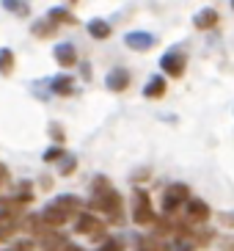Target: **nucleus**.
Segmentation results:
<instances>
[{"mask_svg": "<svg viewBox=\"0 0 234 251\" xmlns=\"http://www.w3.org/2000/svg\"><path fill=\"white\" fill-rule=\"evenodd\" d=\"M50 133H52V138L64 141V133H61V127H58V125H50Z\"/></svg>", "mask_w": 234, "mask_h": 251, "instance_id": "b1692460", "label": "nucleus"}, {"mask_svg": "<svg viewBox=\"0 0 234 251\" xmlns=\"http://www.w3.org/2000/svg\"><path fill=\"white\" fill-rule=\"evenodd\" d=\"M61 157H64V149H61V147H50L47 152H44V160H47V163L61 160Z\"/></svg>", "mask_w": 234, "mask_h": 251, "instance_id": "412c9836", "label": "nucleus"}, {"mask_svg": "<svg viewBox=\"0 0 234 251\" xmlns=\"http://www.w3.org/2000/svg\"><path fill=\"white\" fill-rule=\"evenodd\" d=\"M232 8H234V0H232Z\"/></svg>", "mask_w": 234, "mask_h": 251, "instance_id": "a878e982", "label": "nucleus"}, {"mask_svg": "<svg viewBox=\"0 0 234 251\" xmlns=\"http://www.w3.org/2000/svg\"><path fill=\"white\" fill-rule=\"evenodd\" d=\"M14 72V52L8 47H0V75H11Z\"/></svg>", "mask_w": 234, "mask_h": 251, "instance_id": "f3484780", "label": "nucleus"}, {"mask_svg": "<svg viewBox=\"0 0 234 251\" xmlns=\"http://www.w3.org/2000/svg\"><path fill=\"white\" fill-rule=\"evenodd\" d=\"M99 251H121V246H118L116 240H105L102 249H99Z\"/></svg>", "mask_w": 234, "mask_h": 251, "instance_id": "5701e85b", "label": "nucleus"}, {"mask_svg": "<svg viewBox=\"0 0 234 251\" xmlns=\"http://www.w3.org/2000/svg\"><path fill=\"white\" fill-rule=\"evenodd\" d=\"M52 55H55V61H58L61 67H74V64H77V52H74V47L69 45V42H64V45H55Z\"/></svg>", "mask_w": 234, "mask_h": 251, "instance_id": "1a4fd4ad", "label": "nucleus"}, {"mask_svg": "<svg viewBox=\"0 0 234 251\" xmlns=\"http://www.w3.org/2000/svg\"><path fill=\"white\" fill-rule=\"evenodd\" d=\"M154 210H152V201H149L146 193H135L132 196V221L140 224V226H146V224H154Z\"/></svg>", "mask_w": 234, "mask_h": 251, "instance_id": "f03ea898", "label": "nucleus"}, {"mask_svg": "<svg viewBox=\"0 0 234 251\" xmlns=\"http://www.w3.org/2000/svg\"><path fill=\"white\" fill-rule=\"evenodd\" d=\"M47 20H50V23H74V17L69 14L66 8H61V6L50 8V14H47Z\"/></svg>", "mask_w": 234, "mask_h": 251, "instance_id": "6ab92c4d", "label": "nucleus"}, {"mask_svg": "<svg viewBox=\"0 0 234 251\" xmlns=\"http://www.w3.org/2000/svg\"><path fill=\"white\" fill-rule=\"evenodd\" d=\"M91 188H94L91 207H94V210H99V213H105V215H110V218L116 221L118 215H121V193H118L105 177H96Z\"/></svg>", "mask_w": 234, "mask_h": 251, "instance_id": "f257e3e1", "label": "nucleus"}, {"mask_svg": "<svg viewBox=\"0 0 234 251\" xmlns=\"http://www.w3.org/2000/svg\"><path fill=\"white\" fill-rule=\"evenodd\" d=\"M185 213H187V218H190L193 224H204L207 218H210V207H207V201L190 196V199L185 201Z\"/></svg>", "mask_w": 234, "mask_h": 251, "instance_id": "0eeeda50", "label": "nucleus"}, {"mask_svg": "<svg viewBox=\"0 0 234 251\" xmlns=\"http://www.w3.org/2000/svg\"><path fill=\"white\" fill-rule=\"evenodd\" d=\"M127 83H130V75H127L121 67H118V69H110L108 77H105V86H108L110 91H124Z\"/></svg>", "mask_w": 234, "mask_h": 251, "instance_id": "9d476101", "label": "nucleus"}, {"mask_svg": "<svg viewBox=\"0 0 234 251\" xmlns=\"http://www.w3.org/2000/svg\"><path fill=\"white\" fill-rule=\"evenodd\" d=\"M66 218H69V215H66L61 207H55V204H47L42 210V215H39V221L47 224V226H61V224H66Z\"/></svg>", "mask_w": 234, "mask_h": 251, "instance_id": "6e6552de", "label": "nucleus"}, {"mask_svg": "<svg viewBox=\"0 0 234 251\" xmlns=\"http://www.w3.org/2000/svg\"><path fill=\"white\" fill-rule=\"evenodd\" d=\"M72 169H74V157L69 155V157H64V163L58 166V174H69Z\"/></svg>", "mask_w": 234, "mask_h": 251, "instance_id": "4be33fe9", "label": "nucleus"}, {"mask_svg": "<svg viewBox=\"0 0 234 251\" xmlns=\"http://www.w3.org/2000/svg\"><path fill=\"white\" fill-rule=\"evenodd\" d=\"M138 251H168V243H163V240H157V237H140Z\"/></svg>", "mask_w": 234, "mask_h": 251, "instance_id": "dca6fc26", "label": "nucleus"}, {"mask_svg": "<svg viewBox=\"0 0 234 251\" xmlns=\"http://www.w3.org/2000/svg\"><path fill=\"white\" fill-rule=\"evenodd\" d=\"M58 251H80V249H77V246H72V243H66L64 249H58Z\"/></svg>", "mask_w": 234, "mask_h": 251, "instance_id": "393cba45", "label": "nucleus"}, {"mask_svg": "<svg viewBox=\"0 0 234 251\" xmlns=\"http://www.w3.org/2000/svg\"><path fill=\"white\" fill-rule=\"evenodd\" d=\"M88 33H91L94 39H99V42H102V39L110 36V25L105 23V20H91V23H88Z\"/></svg>", "mask_w": 234, "mask_h": 251, "instance_id": "2eb2a0df", "label": "nucleus"}, {"mask_svg": "<svg viewBox=\"0 0 234 251\" xmlns=\"http://www.w3.org/2000/svg\"><path fill=\"white\" fill-rule=\"evenodd\" d=\"M55 207H61L66 215H74V213H80V199L77 196H72V193H64V196H58V199L52 201Z\"/></svg>", "mask_w": 234, "mask_h": 251, "instance_id": "ddd939ff", "label": "nucleus"}, {"mask_svg": "<svg viewBox=\"0 0 234 251\" xmlns=\"http://www.w3.org/2000/svg\"><path fill=\"white\" fill-rule=\"evenodd\" d=\"M74 232L77 235H88V237H102L105 235V224L102 218H96L91 213H80L74 221Z\"/></svg>", "mask_w": 234, "mask_h": 251, "instance_id": "20e7f679", "label": "nucleus"}, {"mask_svg": "<svg viewBox=\"0 0 234 251\" xmlns=\"http://www.w3.org/2000/svg\"><path fill=\"white\" fill-rule=\"evenodd\" d=\"M124 45L135 52H143V50H149V47H154V36L146 33V30H132V33L124 36Z\"/></svg>", "mask_w": 234, "mask_h": 251, "instance_id": "423d86ee", "label": "nucleus"}, {"mask_svg": "<svg viewBox=\"0 0 234 251\" xmlns=\"http://www.w3.org/2000/svg\"><path fill=\"white\" fill-rule=\"evenodd\" d=\"M165 94V77L163 75H154L152 80H149V86L143 89V97H149V100H157V97Z\"/></svg>", "mask_w": 234, "mask_h": 251, "instance_id": "4468645a", "label": "nucleus"}, {"mask_svg": "<svg viewBox=\"0 0 234 251\" xmlns=\"http://www.w3.org/2000/svg\"><path fill=\"white\" fill-rule=\"evenodd\" d=\"M185 64H187V58H185L179 50H171V52H165L160 58V69L168 77H179V75H185Z\"/></svg>", "mask_w": 234, "mask_h": 251, "instance_id": "39448f33", "label": "nucleus"}, {"mask_svg": "<svg viewBox=\"0 0 234 251\" xmlns=\"http://www.w3.org/2000/svg\"><path fill=\"white\" fill-rule=\"evenodd\" d=\"M72 86H74V80L69 77V75L52 77V91H55V94H72Z\"/></svg>", "mask_w": 234, "mask_h": 251, "instance_id": "a211bd4d", "label": "nucleus"}, {"mask_svg": "<svg viewBox=\"0 0 234 251\" xmlns=\"http://www.w3.org/2000/svg\"><path fill=\"white\" fill-rule=\"evenodd\" d=\"M3 8L6 11H14L20 17H28V3H22V0H3Z\"/></svg>", "mask_w": 234, "mask_h": 251, "instance_id": "aec40b11", "label": "nucleus"}, {"mask_svg": "<svg viewBox=\"0 0 234 251\" xmlns=\"http://www.w3.org/2000/svg\"><path fill=\"white\" fill-rule=\"evenodd\" d=\"M14 229H17V215H11V213H0V243H6L8 237L14 235Z\"/></svg>", "mask_w": 234, "mask_h": 251, "instance_id": "f8f14e48", "label": "nucleus"}, {"mask_svg": "<svg viewBox=\"0 0 234 251\" xmlns=\"http://www.w3.org/2000/svg\"><path fill=\"white\" fill-rule=\"evenodd\" d=\"M193 25H196L198 30L215 28V25H218V11H215V8H201V11L193 17Z\"/></svg>", "mask_w": 234, "mask_h": 251, "instance_id": "9b49d317", "label": "nucleus"}, {"mask_svg": "<svg viewBox=\"0 0 234 251\" xmlns=\"http://www.w3.org/2000/svg\"><path fill=\"white\" fill-rule=\"evenodd\" d=\"M190 199V188L185 182H174L165 188V193H163V207H165V213H174L179 204H185V201Z\"/></svg>", "mask_w": 234, "mask_h": 251, "instance_id": "7ed1b4c3", "label": "nucleus"}]
</instances>
